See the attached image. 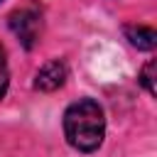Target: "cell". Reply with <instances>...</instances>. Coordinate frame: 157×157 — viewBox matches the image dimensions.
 <instances>
[{"mask_svg":"<svg viewBox=\"0 0 157 157\" xmlns=\"http://www.w3.org/2000/svg\"><path fill=\"white\" fill-rule=\"evenodd\" d=\"M64 135L78 152H93L101 147L105 135L103 108L91 98H78L64 113Z\"/></svg>","mask_w":157,"mask_h":157,"instance_id":"1","label":"cell"},{"mask_svg":"<svg viewBox=\"0 0 157 157\" xmlns=\"http://www.w3.org/2000/svg\"><path fill=\"white\" fill-rule=\"evenodd\" d=\"M7 25H10L12 34L20 39V44L25 49H34V44L39 42V34H42V17H39L37 10L20 7V10L10 12Z\"/></svg>","mask_w":157,"mask_h":157,"instance_id":"2","label":"cell"},{"mask_svg":"<svg viewBox=\"0 0 157 157\" xmlns=\"http://www.w3.org/2000/svg\"><path fill=\"white\" fill-rule=\"evenodd\" d=\"M64 81H66V64L59 61V59H52V61H47V64L37 71V76H34V88L49 93V91H56L59 86H64Z\"/></svg>","mask_w":157,"mask_h":157,"instance_id":"3","label":"cell"},{"mask_svg":"<svg viewBox=\"0 0 157 157\" xmlns=\"http://www.w3.org/2000/svg\"><path fill=\"white\" fill-rule=\"evenodd\" d=\"M125 37L130 39L132 47L145 49V52L155 49V44H157V32L152 27H147V25H128L125 27Z\"/></svg>","mask_w":157,"mask_h":157,"instance_id":"4","label":"cell"},{"mask_svg":"<svg viewBox=\"0 0 157 157\" xmlns=\"http://www.w3.org/2000/svg\"><path fill=\"white\" fill-rule=\"evenodd\" d=\"M155 71H157V64H155V59H150L145 66H142V71H140V83L147 88V93L150 96H155L157 93V83H155Z\"/></svg>","mask_w":157,"mask_h":157,"instance_id":"5","label":"cell"},{"mask_svg":"<svg viewBox=\"0 0 157 157\" xmlns=\"http://www.w3.org/2000/svg\"><path fill=\"white\" fill-rule=\"evenodd\" d=\"M7 83H10V69H7V56H5V49H2V44H0V98L5 96Z\"/></svg>","mask_w":157,"mask_h":157,"instance_id":"6","label":"cell"}]
</instances>
